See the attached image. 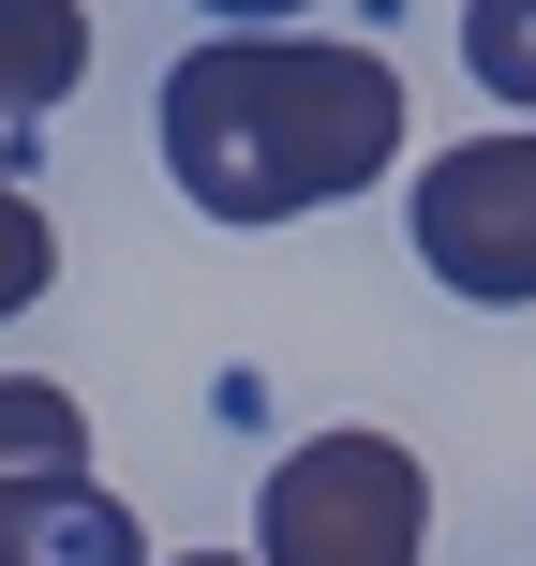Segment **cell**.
<instances>
[{
    "mask_svg": "<svg viewBox=\"0 0 536 566\" xmlns=\"http://www.w3.org/2000/svg\"><path fill=\"white\" fill-rule=\"evenodd\" d=\"M45 283H60V239H45V209H30L15 149H0V313H30Z\"/></svg>",
    "mask_w": 536,
    "mask_h": 566,
    "instance_id": "ba28073f",
    "label": "cell"
},
{
    "mask_svg": "<svg viewBox=\"0 0 536 566\" xmlns=\"http://www.w3.org/2000/svg\"><path fill=\"white\" fill-rule=\"evenodd\" d=\"M402 239H418V269L448 283V298L522 313L536 298V119H507V135H477V149H432Z\"/></svg>",
    "mask_w": 536,
    "mask_h": 566,
    "instance_id": "3957f363",
    "label": "cell"
},
{
    "mask_svg": "<svg viewBox=\"0 0 536 566\" xmlns=\"http://www.w3.org/2000/svg\"><path fill=\"white\" fill-rule=\"evenodd\" d=\"M432 537V478L402 432H298L254 492V566H418Z\"/></svg>",
    "mask_w": 536,
    "mask_h": 566,
    "instance_id": "7a4b0ae2",
    "label": "cell"
},
{
    "mask_svg": "<svg viewBox=\"0 0 536 566\" xmlns=\"http://www.w3.org/2000/svg\"><path fill=\"white\" fill-rule=\"evenodd\" d=\"M75 462H90L75 388H45V373H0V478H75Z\"/></svg>",
    "mask_w": 536,
    "mask_h": 566,
    "instance_id": "8992f818",
    "label": "cell"
},
{
    "mask_svg": "<svg viewBox=\"0 0 536 566\" xmlns=\"http://www.w3.org/2000/svg\"><path fill=\"white\" fill-rule=\"evenodd\" d=\"M179 566H224V552H179Z\"/></svg>",
    "mask_w": 536,
    "mask_h": 566,
    "instance_id": "9c48e42d",
    "label": "cell"
},
{
    "mask_svg": "<svg viewBox=\"0 0 536 566\" xmlns=\"http://www.w3.org/2000/svg\"><path fill=\"white\" fill-rule=\"evenodd\" d=\"M90 90V0H0V135Z\"/></svg>",
    "mask_w": 536,
    "mask_h": 566,
    "instance_id": "5b68a950",
    "label": "cell"
},
{
    "mask_svg": "<svg viewBox=\"0 0 536 566\" xmlns=\"http://www.w3.org/2000/svg\"><path fill=\"white\" fill-rule=\"evenodd\" d=\"M402 165V75L313 30H224L165 75V179L209 224H298Z\"/></svg>",
    "mask_w": 536,
    "mask_h": 566,
    "instance_id": "6da1fadb",
    "label": "cell"
},
{
    "mask_svg": "<svg viewBox=\"0 0 536 566\" xmlns=\"http://www.w3.org/2000/svg\"><path fill=\"white\" fill-rule=\"evenodd\" d=\"M462 60H477L492 105L536 119V0H462Z\"/></svg>",
    "mask_w": 536,
    "mask_h": 566,
    "instance_id": "52a82bcc",
    "label": "cell"
},
{
    "mask_svg": "<svg viewBox=\"0 0 536 566\" xmlns=\"http://www.w3.org/2000/svg\"><path fill=\"white\" fill-rule=\"evenodd\" d=\"M0 566H165L105 478H0Z\"/></svg>",
    "mask_w": 536,
    "mask_h": 566,
    "instance_id": "277c9868",
    "label": "cell"
}]
</instances>
